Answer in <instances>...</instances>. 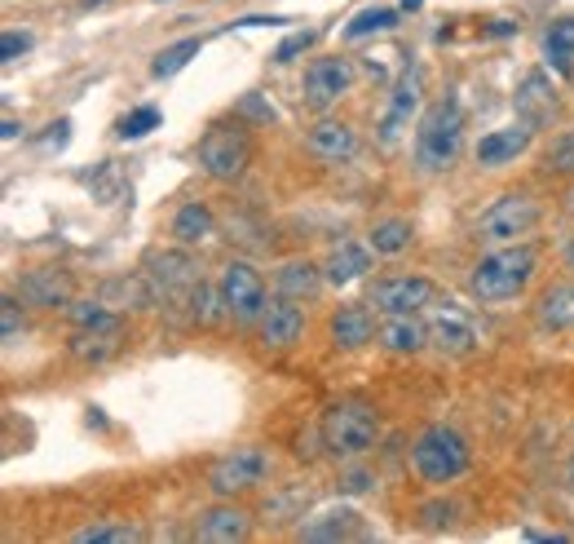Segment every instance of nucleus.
I'll list each match as a JSON object with an SVG mask.
<instances>
[{"mask_svg": "<svg viewBox=\"0 0 574 544\" xmlns=\"http://www.w3.org/2000/svg\"><path fill=\"white\" fill-rule=\"evenodd\" d=\"M534 265H539L534 248H526V243H504V248H495L490 257H482V261L473 265L468 293H473L477 302H486V306L512 302V297L534 280Z\"/></svg>", "mask_w": 574, "mask_h": 544, "instance_id": "1", "label": "nucleus"}, {"mask_svg": "<svg viewBox=\"0 0 574 544\" xmlns=\"http://www.w3.org/2000/svg\"><path fill=\"white\" fill-rule=\"evenodd\" d=\"M460 142H464V111L455 98H442L433 102L424 116H420V129H416V164L424 173H442L455 164L460 155Z\"/></svg>", "mask_w": 574, "mask_h": 544, "instance_id": "2", "label": "nucleus"}, {"mask_svg": "<svg viewBox=\"0 0 574 544\" xmlns=\"http://www.w3.org/2000/svg\"><path fill=\"white\" fill-rule=\"evenodd\" d=\"M411 469H416L424 482H433V487L455 482V478L468 469V443H464V434L451 429V425H429V429L411 443Z\"/></svg>", "mask_w": 574, "mask_h": 544, "instance_id": "3", "label": "nucleus"}, {"mask_svg": "<svg viewBox=\"0 0 574 544\" xmlns=\"http://www.w3.org/2000/svg\"><path fill=\"white\" fill-rule=\"evenodd\" d=\"M256 155V142L243 124H212L199 138V168L212 182H239Z\"/></svg>", "mask_w": 574, "mask_h": 544, "instance_id": "4", "label": "nucleus"}, {"mask_svg": "<svg viewBox=\"0 0 574 544\" xmlns=\"http://www.w3.org/2000/svg\"><path fill=\"white\" fill-rule=\"evenodd\" d=\"M380 438V416L367 403H332L323 412V447L332 456H367Z\"/></svg>", "mask_w": 574, "mask_h": 544, "instance_id": "5", "label": "nucleus"}, {"mask_svg": "<svg viewBox=\"0 0 574 544\" xmlns=\"http://www.w3.org/2000/svg\"><path fill=\"white\" fill-rule=\"evenodd\" d=\"M534 221H539V204H534L530 195L512 191V195H499V199L477 217V235H482L486 243L504 248V243H517L521 235H530Z\"/></svg>", "mask_w": 574, "mask_h": 544, "instance_id": "6", "label": "nucleus"}, {"mask_svg": "<svg viewBox=\"0 0 574 544\" xmlns=\"http://www.w3.org/2000/svg\"><path fill=\"white\" fill-rule=\"evenodd\" d=\"M142 265H146V284H151L155 297H164V302H190V293L199 284V270H195V261L186 257L181 243L168 248V252H151Z\"/></svg>", "mask_w": 574, "mask_h": 544, "instance_id": "7", "label": "nucleus"}, {"mask_svg": "<svg viewBox=\"0 0 574 544\" xmlns=\"http://www.w3.org/2000/svg\"><path fill=\"white\" fill-rule=\"evenodd\" d=\"M221 297H225V311L234 324H256L261 311H265V280L247 261H225L221 265Z\"/></svg>", "mask_w": 574, "mask_h": 544, "instance_id": "8", "label": "nucleus"}, {"mask_svg": "<svg viewBox=\"0 0 574 544\" xmlns=\"http://www.w3.org/2000/svg\"><path fill=\"white\" fill-rule=\"evenodd\" d=\"M265 474H269V456H265L261 447H234V451H225V456L212 465L208 487H212L217 496H239V491L261 487Z\"/></svg>", "mask_w": 574, "mask_h": 544, "instance_id": "9", "label": "nucleus"}, {"mask_svg": "<svg viewBox=\"0 0 574 544\" xmlns=\"http://www.w3.org/2000/svg\"><path fill=\"white\" fill-rule=\"evenodd\" d=\"M354 89V63L350 58H314L310 67H306V80H301V94H306V102L310 107H332V102H341L345 94Z\"/></svg>", "mask_w": 574, "mask_h": 544, "instance_id": "10", "label": "nucleus"}, {"mask_svg": "<svg viewBox=\"0 0 574 544\" xmlns=\"http://www.w3.org/2000/svg\"><path fill=\"white\" fill-rule=\"evenodd\" d=\"M372 306L380 315H420L424 306H433V284L420 275H394L372 284Z\"/></svg>", "mask_w": 574, "mask_h": 544, "instance_id": "11", "label": "nucleus"}, {"mask_svg": "<svg viewBox=\"0 0 574 544\" xmlns=\"http://www.w3.org/2000/svg\"><path fill=\"white\" fill-rule=\"evenodd\" d=\"M256 333H261V341L269 350H292L306 337V311L292 297H274V302H265V311L256 319Z\"/></svg>", "mask_w": 574, "mask_h": 544, "instance_id": "12", "label": "nucleus"}, {"mask_svg": "<svg viewBox=\"0 0 574 544\" xmlns=\"http://www.w3.org/2000/svg\"><path fill=\"white\" fill-rule=\"evenodd\" d=\"M420 89H424L420 67H407V72L398 76V85H394V94H389V111H385V120H380V138H385V142H398V133L411 124V116H416V107H420Z\"/></svg>", "mask_w": 574, "mask_h": 544, "instance_id": "13", "label": "nucleus"}, {"mask_svg": "<svg viewBox=\"0 0 574 544\" xmlns=\"http://www.w3.org/2000/svg\"><path fill=\"white\" fill-rule=\"evenodd\" d=\"M429 346H438L442 355H468L477 346V328L464 311L455 306H438L429 319Z\"/></svg>", "mask_w": 574, "mask_h": 544, "instance_id": "14", "label": "nucleus"}, {"mask_svg": "<svg viewBox=\"0 0 574 544\" xmlns=\"http://www.w3.org/2000/svg\"><path fill=\"white\" fill-rule=\"evenodd\" d=\"M306 151L323 164H341L358 151V133L345 124V120H319L310 133H306Z\"/></svg>", "mask_w": 574, "mask_h": 544, "instance_id": "15", "label": "nucleus"}, {"mask_svg": "<svg viewBox=\"0 0 574 544\" xmlns=\"http://www.w3.org/2000/svg\"><path fill=\"white\" fill-rule=\"evenodd\" d=\"M247 531H252V518L234 504H212L195 522V540L203 544H234V540H247Z\"/></svg>", "mask_w": 574, "mask_h": 544, "instance_id": "16", "label": "nucleus"}, {"mask_svg": "<svg viewBox=\"0 0 574 544\" xmlns=\"http://www.w3.org/2000/svg\"><path fill=\"white\" fill-rule=\"evenodd\" d=\"M530 133H534V124H508V129H495V133H486L482 142H477V164L482 168H499V164H508V160H517L526 146H530Z\"/></svg>", "mask_w": 574, "mask_h": 544, "instance_id": "17", "label": "nucleus"}, {"mask_svg": "<svg viewBox=\"0 0 574 544\" xmlns=\"http://www.w3.org/2000/svg\"><path fill=\"white\" fill-rule=\"evenodd\" d=\"M376 341L394 355H420L429 346V324H420L416 315H385L376 324Z\"/></svg>", "mask_w": 574, "mask_h": 544, "instance_id": "18", "label": "nucleus"}, {"mask_svg": "<svg viewBox=\"0 0 574 544\" xmlns=\"http://www.w3.org/2000/svg\"><path fill=\"white\" fill-rule=\"evenodd\" d=\"M323 280H328V270H319L314 261H283V265L274 270V289H278V297H292V302L319 297Z\"/></svg>", "mask_w": 574, "mask_h": 544, "instance_id": "19", "label": "nucleus"}, {"mask_svg": "<svg viewBox=\"0 0 574 544\" xmlns=\"http://www.w3.org/2000/svg\"><path fill=\"white\" fill-rule=\"evenodd\" d=\"M372 243H358V239H341L336 248H332V257H328V284H354V280H363L367 270H372Z\"/></svg>", "mask_w": 574, "mask_h": 544, "instance_id": "20", "label": "nucleus"}, {"mask_svg": "<svg viewBox=\"0 0 574 544\" xmlns=\"http://www.w3.org/2000/svg\"><path fill=\"white\" fill-rule=\"evenodd\" d=\"M23 302L41 306V311L71 306V280L58 275V270H27V275H23Z\"/></svg>", "mask_w": 574, "mask_h": 544, "instance_id": "21", "label": "nucleus"}, {"mask_svg": "<svg viewBox=\"0 0 574 544\" xmlns=\"http://www.w3.org/2000/svg\"><path fill=\"white\" fill-rule=\"evenodd\" d=\"M552 111H556V89H552V80H548L543 72H530V76L521 80V89H517V116H521L526 124H543Z\"/></svg>", "mask_w": 574, "mask_h": 544, "instance_id": "22", "label": "nucleus"}, {"mask_svg": "<svg viewBox=\"0 0 574 544\" xmlns=\"http://www.w3.org/2000/svg\"><path fill=\"white\" fill-rule=\"evenodd\" d=\"M217 235V217H212V208L203 204V199H190V204H181L177 213H173V239L181 243V248H199L203 239H212Z\"/></svg>", "mask_w": 574, "mask_h": 544, "instance_id": "23", "label": "nucleus"}, {"mask_svg": "<svg viewBox=\"0 0 574 544\" xmlns=\"http://www.w3.org/2000/svg\"><path fill=\"white\" fill-rule=\"evenodd\" d=\"M372 337H376V319H372L367 306H341V311L332 315V341H336L341 350H358V346H367Z\"/></svg>", "mask_w": 574, "mask_h": 544, "instance_id": "24", "label": "nucleus"}, {"mask_svg": "<svg viewBox=\"0 0 574 544\" xmlns=\"http://www.w3.org/2000/svg\"><path fill=\"white\" fill-rule=\"evenodd\" d=\"M120 337H124L120 324H111V328H76L71 355L85 359V363H102V359H111L120 350Z\"/></svg>", "mask_w": 574, "mask_h": 544, "instance_id": "25", "label": "nucleus"}, {"mask_svg": "<svg viewBox=\"0 0 574 544\" xmlns=\"http://www.w3.org/2000/svg\"><path fill=\"white\" fill-rule=\"evenodd\" d=\"M543 58L556 76H574V19H561L543 36Z\"/></svg>", "mask_w": 574, "mask_h": 544, "instance_id": "26", "label": "nucleus"}, {"mask_svg": "<svg viewBox=\"0 0 574 544\" xmlns=\"http://www.w3.org/2000/svg\"><path fill=\"white\" fill-rule=\"evenodd\" d=\"M411 221L407 217H385V221H376L372 230H367V243H372V252L376 257H398V252H407L411 248Z\"/></svg>", "mask_w": 574, "mask_h": 544, "instance_id": "27", "label": "nucleus"}, {"mask_svg": "<svg viewBox=\"0 0 574 544\" xmlns=\"http://www.w3.org/2000/svg\"><path fill=\"white\" fill-rule=\"evenodd\" d=\"M301 535H306V540H323V544L350 540V535H358V513H354V509H328V513H319L314 522H306Z\"/></svg>", "mask_w": 574, "mask_h": 544, "instance_id": "28", "label": "nucleus"}, {"mask_svg": "<svg viewBox=\"0 0 574 544\" xmlns=\"http://www.w3.org/2000/svg\"><path fill=\"white\" fill-rule=\"evenodd\" d=\"M539 324L561 333V328H574V284L565 289H552L543 302H539Z\"/></svg>", "mask_w": 574, "mask_h": 544, "instance_id": "29", "label": "nucleus"}, {"mask_svg": "<svg viewBox=\"0 0 574 544\" xmlns=\"http://www.w3.org/2000/svg\"><path fill=\"white\" fill-rule=\"evenodd\" d=\"M199 50H203V41H199V36H186V41H177V45L159 50V54H155V63H151V76L168 80V76L186 72V63H190V58H199Z\"/></svg>", "mask_w": 574, "mask_h": 544, "instance_id": "30", "label": "nucleus"}, {"mask_svg": "<svg viewBox=\"0 0 574 544\" xmlns=\"http://www.w3.org/2000/svg\"><path fill=\"white\" fill-rule=\"evenodd\" d=\"M389 28H398V10L372 6V10H358V14L345 23V41H363V36H376V32H389Z\"/></svg>", "mask_w": 574, "mask_h": 544, "instance_id": "31", "label": "nucleus"}, {"mask_svg": "<svg viewBox=\"0 0 574 544\" xmlns=\"http://www.w3.org/2000/svg\"><path fill=\"white\" fill-rule=\"evenodd\" d=\"M221 315H230V311H225V297H221V284H217V289L195 284V293H190V319H195V324H217Z\"/></svg>", "mask_w": 574, "mask_h": 544, "instance_id": "32", "label": "nucleus"}, {"mask_svg": "<svg viewBox=\"0 0 574 544\" xmlns=\"http://www.w3.org/2000/svg\"><path fill=\"white\" fill-rule=\"evenodd\" d=\"M133 540H137V526L129 522H93L76 531V544H133Z\"/></svg>", "mask_w": 574, "mask_h": 544, "instance_id": "33", "label": "nucleus"}, {"mask_svg": "<svg viewBox=\"0 0 574 544\" xmlns=\"http://www.w3.org/2000/svg\"><path fill=\"white\" fill-rule=\"evenodd\" d=\"M67 315H71L76 328H111V324H120L115 311H107V302H71Z\"/></svg>", "mask_w": 574, "mask_h": 544, "instance_id": "34", "label": "nucleus"}, {"mask_svg": "<svg viewBox=\"0 0 574 544\" xmlns=\"http://www.w3.org/2000/svg\"><path fill=\"white\" fill-rule=\"evenodd\" d=\"M159 120H164V116H159L155 107H137V111H129V116L120 120V129H115V133H120L124 142H137V138H146L151 129H159Z\"/></svg>", "mask_w": 574, "mask_h": 544, "instance_id": "35", "label": "nucleus"}, {"mask_svg": "<svg viewBox=\"0 0 574 544\" xmlns=\"http://www.w3.org/2000/svg\"><path fill=\"white\" fill-rule=\"evenodd\" d=\"M548 168H556V173H574V133H561V138L548 146Z\"/></svg>", "mask_w": 574, "mask_h": 544, "instance_id": "36", "label": "nucleus"}, {"mask_svg": "<svg viewBox=\"0 0 574 544\" xmlns=\"http://www.w3.org/2000/svg\"><path fill=\"white\" fill-rule=\"evenodd\" d=\"M314 41H319V32H292V36H287V41H283L269 58H274V63H292V58H297V54H306Z\"/></svg>", "mask_w": 574, "mask_h": 544, "instance_id": "37", "label": "nucleus"}, {"mask_svg": "<svg viewBox=\"0 0 574 544\" xmlns=\"http://www.w3.org/2000/svg\"><path fill=\"white\" fill-rule=\"evenodd\" d=\"M19 333H23L19 302H14V297H5V306H0V337H5V341H19Z\"/></svg>", "mask_w": 574, "mask_h": 544, "instance_id": "38", "label": "nucleus"}, {"mask_svg": "<svg viewBox=\"0 0 574 544\" xmlns=\"http://www.w3.org/2000/svg\"><path fill=\"white\" fill-rule=\"evenodd\" d=\"M32 50V36L27 32H5V41H0V58L5 63H14L19 54H27Z\"/></svg>", "mask_w": 574, "mask_h": 544, "instance_id": "39", "label": "nucleus"}, {"mask_svg": "<svg viewBox=\"0 0 574 544\" xmlns=\"http://www.w3.org/2000/svg\"><path fill=\"white\" fill-rule=\"evenodd\" d=\"M239 116H252V120H265V124H269V120H274V107H265L256 94H247V98L239 102Z\"/></svg>", "mask_w": 574, "mask_h": 544, "instance_id": "40", "label": "nucleus"}, {"mask_svg": "<svg viewBox=\"0 0 574 544\" xmlns=\"http://www.w3.org/2000/svg\"><path fill=\"white\" fill-rule=\"evenodd\" d=\"M486 32H490V36H512V32H517V23H508V19H495Z\"/></svg>", "mask_w": 574, "mask_h": 544, "instance_id": "41", "label": "nucleus"}, {"mask_svg": "<svg viewBox=\"0 0 574 544\" xmlns=\"http://www.w3.org/2000/svg\"><path fill=\"white\" fill-rule=\"evenodd\" d=\"M0 138L14 142V138H19V120H5V124H0Z\"/></svg>", "mask_w": 574, "mask_h": 544, "instance_id": "42", "label": "nucleus"}, {"mask_svg": "<svg viewBox=\"0 0 574 544\" xmlns=\"http://www.w3.org/2000/svg\"><path fill=\"white\" fill-rule=\"evenodd\" d=\"M565 265L574 270V239H570V248H565Z\"/></svg>", "mask_w": 574, "mask_h": 544, "instance_id": "43", "label": "nucleus"}, {"mask_svg": "<svg viewBox=\"0 0 574 544\" xmlns=\"http://www.w3.org/2000/svg\"><path fill=\"white\" fill-rule=\"evenodd\" d=\"M565 482L574 487V456H570V465H565Z\"/></svg>", "mask_w": 574, "mask_h": 544, "instance_id": "44", "label": "nucleus"}, {"mask_svg": "<svg viewBox=\"0 0 574 544\" xmlns=\"http://www.w3.org/2000/svg\"><path fill=\"white\" fill-rule=\"evenodd\" d=\"M402 6H407V10H416V6H420V0H402Z\"/></svg>", "mask_w": 574, "mask_h": 544, "instance_id": "45", "label": "nucleus"}]
</instances>
